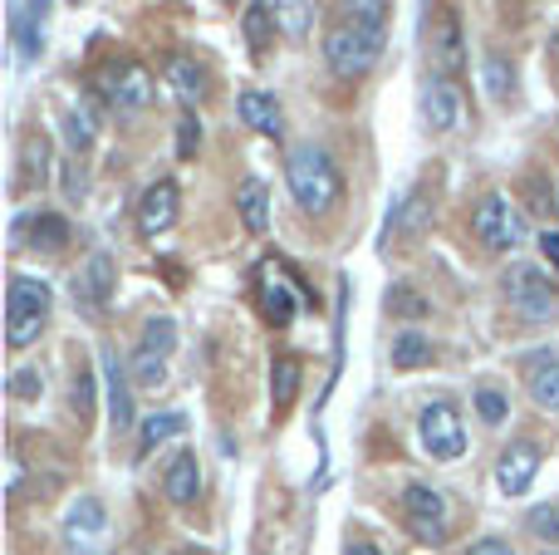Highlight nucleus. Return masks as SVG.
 Here are the masks:
<instances>
[{"mask_svg":"<svg viewBox=\"0 0 559 555\" xmlns=\"http://www.w3.org/2000/svg\"><path fill=\"white\" fill-rule=\"evenodd\" d=\"M285 182H289V197L299 202V212H309V216H329L338 202H344V177H338L334 157L314 143L289 147Z\"/></svg>","mask_w":559,"mask_h":555,"instance_id":"f257e3e1","label":"nucleus"},{"mask_svg":"<svg viewBox=\"0 0 559 555\" xmlns=\"http://www.w3.org/2000/svg\"><path fill=\"white\" fill-rule=\"evenodd\" d=\"M49 305H55V295H49L45 281L10 275V285H5V344L10 350H25V344L39 340V330L49 320Z\"/></svg>","mask_w":559,"mask_h":555,"instance_id":"f03ea898","label":"nucleus"},{"mask_svg":"<svg viewBox=\"0 0 559 555\" xmlns=\"http://www.w3.org/2000/svg\"><path fill=\"white\" fill-rule=\"evenodd\" d=\"M324 64L334 69L338 79H364L368 69L383 59V29L354 25V20H338L334 29L324 35Z\"/></svg>","mask_w":559,"mask_h":555,"instance_id":"7ed1b4c3","label":"nucleus"},{"mask_svg":"<svg viewBox=\"0 0 559 555\" xmlns=\"http://www.w3.org/2000/svg\"><path fill=\"white\" fill-rule=\"evenodd\" d=\"M472 232H476V241H481L486 251H515V246L531 241V222H525V212L501 192H491V197L476 202Z\"/></svg>","mask_w":559,"mask_h":555,"instance_id":"20e7f679","label":"nucleus"},{"mask_svg":"<svg viewBox=\"0 0 559 555\" xmlns=\"http://www.w3.org/2000/svg\"><path fill=\"white\" fill-rule=\"evenodd\" d=\"M501 291H506V305H511L525 324H550L559 315L555 285L545 281V271H535V265H511V271L501 275Z\"/></svg>","mask_w":559,"mask_h":555,"instance_id":"39448f33","label":"nucleus"},{"mask_svg":"<svg viewBox=\"0 0 559 555\" xmlns=\"http://www.w3.org/2000/svg\"><path fill=\"white\" fill-rule=\"evenodd\" d=\"M417 438H423V452L432 462H456L466 452L462 413H456L452 403H427L423 418H417Z\"/></svg>","mask_w":559,"mask_h":555,"instance_id":"423d86ee","label":"nucleus"},{"mask_svg":"<svg viewBox=\"0 0 559 555\" xmlns=\"http://www.w3.org/2000/svg\"><path fill=\"white\" fill-rule=\"evenodd\" d=\"M98 94L108 98L114 114H143V108L153 104V74H147L143 64H133V59L108 64L104 74H98Z\"/></svg>","mask_w":559,"mask_h":555,"instance_id":"0eeeda50","label":"nucleus"},{"mask_svg":"<svg viewBox=\"0 0 559 555\" xmlns=\"http://www.w3.org/2000/svg\"><path fill=\"white\" fill-rule=\"evenodd\" d=\"M114 281H118V265H114V256L108 251H94L84 265H79V275H74V305L84 315H104L108 310V300H114Z\"/></svg>","mask_w":559,"mask_h":555,"instance_id":"6e6552de","label":"nucleus"},{"mask_svg":"<svg viewBox=\"0 0 559 555\" xmlns=\"http://www.w3.org/2000/svg\"><path fill=\"white\" fill-rule=\"evenodd\" d=\"M403 517H407V527L417 531V541H427V546H442L447 541V501H442V492L413 482V487L403 492Z\"/></svg>","mask_w":559,"mask_h":555,"instance_id":"1a4fd4ad","label":"nucleus"},{"mask_svg":"<svg viewBox=\"0 0 559 555\" xmlns=\"http://www.w3.org/2000/svg\"><path fill=\"white\" fill-rule=\"evenodd\" d=\"M417 108H423V123L432 128V133H452V128H462V88L452 84L447 74H432L423 84V98H417Z\"/></svg>","mask_w":559,"mask_h":555,"instance_id":"9d476101","label":"nucleus"},{"mask_svg":"<svg viewBox=\"0 0 559 555\" xmlns=\"http://www.w3.org/2000/svg\"><path fill=\"white\" fill-rule=\"evenodd\" d=\"M177 212H182V192H177L173 177H157L153 187L138 202V232L143 236H163L177 226Z\"/></svg>","mask_w":559,"mask_h":555,"instance_id":"9b49d317","label":"nucleus"},{"mask_svg":"<svg viewBox=\"0 0 559 555\" xmlns=\"http://www.w3.org/2000/svg\"><path fill=\"white\" fill-rule=\"evenodd\" d=\"M535 477H540V452H535L531 442H511V448L501 452V462H496V487H501L506 497H525V492L535 487Z\"/></svg>","mask_w":559,"mask_h":555,"instance_id":"f8f14e48","label":"nucleus"},{"mask_svg":"<svg viewBox=\"0 0 559 555\" xmlns=\"http://www.w3.org/2000/svg\"><path fill=\"white\" fill-rule=\"evenodd\" d=\"M104 379H108V423L114 433H133V374L118 364V354H104Z\"/></svg>","mask_w":559,"mask_h":555,"instance_id":"ddd939ff","label":"nucleus"},{"mask_svg":"<svg viewBox=\"0 0 559 555\" xmlns=\"http://www.w3.org/2000/svg\"><path fill=\"white\" fill-rule=\"evenodd\" d=\"M45 10L49 0H25V5H10V39L20 45V59H39L45 49Z\"/></svg>","mask_w":559,"mask_h":555,"instance_id":"4468645a","label":"nucleus"},{"mask_svg":"<svg viewBox=\"0 0 559 555\" xmlns=\"http://www.w3.org/2000/svg\"><path fill=\"white\" fill-rule=\"evenodd\" d=\"M197 492H202V462H197L192 448H182L163 472V497L173 501V507H192Z\"/></svg>","mask_w":559,"mask_h":555,"instance_id":"2eb2a0df","label":"nucleus"},{"mask_svg":"<svg viewBox=\"0 0 559 555\" xmlns=\"http://www.w3.org/2000/svg\"><path fill=\"white\" fill-rule=\"evenodd\" d=\"M525 389H531L535 409L559 413V354H531L525 359Z\"/></svg>","mask_w":559,"mask_h":555,"instance_id":"dca6fc26","label":"nucleus"},{"mask_svg":"<svg viewBox=\"0 0 559 555\" xmlns=\"http://www.w3.org/2000/svg\"><path fill=\"white\" fill-rule=\"evenodd\" d=\"M255 295H261V315L275 324V330L295 320V305H299V300H295L289 281L275 271V265H265V271H261V281H255Z\"/></svg>","mask_w":559,"mask_h":555,"instance_id":"f3484780","label":"nucleus"},{"mask_svg":"<svg viewBox=\"0 0 559 555\" xmlns=\"http://www.w3.org/2000/svg\"><path fill=\"white\" fill-rule=\"evenodd\" d=\"M432 59L442 64V74L452 79L456 69H462V25H456V15L452 10H437V20H432Z\"/></svg>","mask_w":559,"mask_h":555,"instance_id":"a211bd4d","label":"nucleus"},{"mask_svg":"<svg viewBox=\"0 0 559 555\" xmlns=\"http://www.w3.org/2000/svg\"><path fill=\"white\" fill-rule=\"evenodd\" d=\"M163 74H167V84H173V94L182 98V104H202V98L212 94V84H206V69L197 64V59H187V55L167 59Z\"/></svg>","mask_w":559,"mask_h":555,"instance_id":"6ab92c4d","label":"nucleus"},{"mask_svg":"<svg viewBox=\"0 0 559 555\" xmlns=\"http://www.w3.org/2000/svg\"><path fill=\"white\" fill-rule=\"evenodd\" d=\"M236 206H241V222L251 236H265V226H271V192H265L261 177H246L241 187H236Z\"/></svg>","mask_w":559,"mask_h":555,"instance_id":"aec40b11","label":"nucleus"},{"mask_svg":"<svg viewBox=\"0 0 559 555\" xmlns=\"http://www.w3.org/2000/svg\"><path fill=\"white\" fill-rule=\"evenodd\" d=\"M236 108H241V118L255 128V133H265V138H280V133H285V123H280V104H275L271 94H261V88H246Z\"/></svg>","mask_w":559,"mask_h":555,"instance_id":"412c9836","label":"nucleus"},{"mask_svg":"<svg viewBox=\"0 0 559 555\" xmlns=\"http://www.w3.org/2000/svg\"><path fill=\"white\" fill-rule=\"evenodd\" d=\"M275 5L271 0H251V5H246V15H241V29H246V45L255 49V55H265V49L275 45Z\"/></svg>","mask_w":559,"mask_h":555,"instance_id":"4be33fe9","label":"nucleus"},{"mask_svg":"<svg viewBox=\"0 0 559 555\" xmlns=\"http://www.w3.org/2000/svg\"><path fill=\"white\" fill-rule=\"evenodd\" d=\"M64 531H69L74 541H94V536H104V531H108L104 501H98V497H79L74 507H69V517H64Z\"/></svg>","mask_w":559,"mask_h":555,"instance_id":"5701e85b","label":"nucleus"},{"mask_svg":"<svg viewBox=\"0 0 559 555\" xmlns=\"http://www.w3.org/2000/svg\"><path fill=\"white\" fill-rule=\"evenodd\" d=\"M182 433H187L182 413H153V418L138 428V458H147L157 442H173V438H182Z\"/></svg>","mask_w":559,"mask_h":555,"instance_id":"b1692460","label":"nucleus"},{"mask_svg":"<svg viewBox=\"0 0 559 555\" xmlns=\"http://www.w3.org/2000/svg\"><path fill=\"white\" fill-rule=\"evenodd\" d=\"M271 399H275L280 413L299 399V359L295 354H280V359L271 364Z\"/></svg>","mask_w":559,"mask_h":555,"instance_id":"393cba45","label":"nucleus"},{"mask_svg":"<svg viewBox=\"0 0 559 555\" xmlns=\"http://www.w3.org/2000/svg\"><path fill=\"white\" fill-rule=\"evenodd\" d=\"M275 5V20L289 39H305L309 25H314V0H271Z\"/></svg>","mask_w":559,"mask_h":555,"instance_id":"a878e982","label":"nucleus"},{"mask_svg":"<svg viewBox=\"0 0 559 555\" xmlns=\"http://www.w3.org/2000/svg\"><path fill=\"white\" fill-rule=\"evenodd\" d=\"M432 359V340L417 330H403L393 340V369H423V364Z\"/></svg>","mask_w":559,"mask_h":555,"instance_id":"bb28decb","label":"nucleus"},{"mask_svg":"<svg viewBox=\"0 0 559 555\" xmlns=\"http://www.w3.org/2000/svg\"><path fill=\"white\" fill-rule=\"evenodd\" d=\"M481 79H486V94L496 98V104H506V98L515 94V69L506 55H486L481 59Z\"/></svg>","mask_w":559,"mask_h":555,"instance_id":"cd10ccee","label":"nucleus"},{"mask_svg":"<svg viewBox=\"0 0 559 555\" xmlns=\"http://www.w3.org/2000/svg\"><path fill=\"white\" fill-rule=\"evenodd\" d=\"M138 350H147V354H173L177 350V320L173 315H153V320L143 324V340H138Z\"/></svg>","mask_w":559,"mask_h":555,"instance_id":"c85d7f7f","label":"nucleus"},{"mask_svg":"<svg viewBox=\"0 0 559 555\" xmlns=\"http://www.w3.org/2000/svg\"><path fill=\"white\" fill-rule=\"evenodd\" d=\"M29 232H35V246H45V251H64V241L74 236L59 212H39L35 222H29Z\"/></svg>","mask_w":559,"mask_h":555,"instance_id":"c756f323","label":"nucleus"},{"mask_svg":"<svg viewBox=\"0 0 559 555\" xmlns=\"http://www.w3.org/2000/svg\"><path fill=\"white\" fill-rule=\"evenodd\" d=\"M25 182L29 187H45L49 182V143H45V133H29L25 138Z\"/></svg>","mask_w":559,"mask_h":555,"instance_id":"7c9ffc66","label":"nucleus"},{"mask_svg":"<svg viewBox=\"0 0 559 555\" xmlns=\"http://www.w3.org/2000/svg\"><path fill=\"white\" fill-rule=\"evenodd\" d=\"M128 374H133V383H138V389H157V383L167 379V364H163V354L133 350V359H128Z\"/></svg>","mask_w":559,"mask_h":555,"instance_id":"2f4dec72","label":"nucleus"},{"mask_svg":"<svg viewBox=\"0 0 559 555\" xmlns=\"http://www.w3.org/2000/svg\"><path fill=\"white\" fill-rule=\"evenodd\" d=\"M427 206H432V202H427L423 192H413L403 202V212L388 222V232H393V236H417V232H423V222H427Z\"/></svg>","mask_w":559,"mask_h":555,"instance_id":"473e14b6","label":"nucleus"},{"mask_svg":"<svg viewBox=\"0 0 559 555\" xmlns=\"http://www.w3.org/2000/svg\"><path fill=\"white\" fill-rule=\"evenodd\" d=\"M344 5V20L368 29H388V0H338Z\"/></svg>","mask_w":559,"mask_h":555,"instance_id":"72a5a7b5","label":"nucleus"},{"mask_svg":"<svg viewBox=\"0 0 559 555\" xmlns=\"http://www.w3.org/2000/svg\"><path fill=\"white\" fill-rule=\"evenodd\" d=\"M388 310H393L397 320H423V315H427V300L413 291V285H393V291H388Z\"/></svg>","mask_w":559,"mask_h":555,"instance_id":"f704fd0d","label":"nucleus"},{"mask_svg":"<svg viewBox=\"0 0 559 555\" xmlns=\"http://www.w3.org/2000/svg\"><path fill=\"white\" fill-rule=\"evenodd\" d=\"M64 138L74 143V153H88V147H94V118H88L84 108H69L64 114Z\"/></svg>","mask_w":559,"mask_h":555,"instance_id":"c9c22d12","label":"nucleus"},{"mask_svg":"<svg viewBox=\"0 0 559 555\" xmlns=\"http://www.w3.org/2000/svg\"><path fill=\"white\" fill-rule=\"evenodd\" d=\"M39 389H45L39 369H15V374H10V399L29 403V399H39Z\"/></svg>","mask_w":559,"mask_h":555,"instance_id":"e433bc0d","label":"nucleus"},{"mask_svg":"<svg viewBox=\"0 0 559 555\" xmlns=\"http://www.w3.org/2000/svg\"><path fill=\"white\" fill-rule=\"evenodd\" d=\"M476 413H481V423L501 428V423H506V399L496 389H476Z\"/></svg>","mask_w":559,"mask_h":555,"instance_id":"4c0bfd02","label":"nucleus"},{"mask_svg":"<svg viewBox=\"0 0 559 555\" xmlns=\"http://www.w3.org/2000/svg\"><path fill=\"white\" fill-rule=\"evenodd\" d=\"M531 531L540 541H550V546H559V511L555 507H535L531 511Z\"/></svg>","mask_w":559,"mask_h":555,"instance_id":"58836bf2","label":"nucleus"},{"mask_svg":"<svg viewBox=\"0 0 559 555\" xmlns=\"http://www.w3.org/2000/svg\"><path fill=\"white\" fill-rule=\"evenodd\" d=\"M197 147H202V123L192 114H182V123H177V157H192Z\"/></svg>","mask_w":559,"mask_h":555,"instance_id":"ea45409f","label":"nucleus"},{"mask_svg":"<svg viewBox=\"0 0 559 555\" xmlns=\"http://www.w3.org/2000/svg\"><path fill=\"white\" fill-rule=\"evenodd\" d=\"M74 409H79V418H88V409H94V379L84 369L74 374Z\"/></svg>","mask_w":559,"mask_h":555,"instance_id":"a19ab883","label":"nucleus"},{"mask_svg":"<svg viewBox=\"0 0 559 555\" xmlns=\"http://www.w3.org/2000/svg\"><path fill=\"white\" fill-rule=\"evenodd\" d=\"M540 256H545V265L559 275V232H540Z\"/></svg>","mask_w":559,"mask_h":555,"instance_id":"79ce46f5","label":"nucleus"},{"mask_svg":"<svg viewBox=\"0 0 559 555\" xmlns=\"http://www.w3.org/2000/svg\"><path fill=\"white\" fill-rule=\"evenodd\" d=\"M466 555H515L511 546H506V541L501 536H481V541H476V546L472 551H466Z\"/></svg>","mask_w":559,"mask_h":555,"instance_id":"37998d69","label":"nucleus"},{"mask_svg":"<svg viewBox=\"0 0 559 555\" xmlns=\"http://www.w3.org/2000/svg\"><path fill=\"white\" fill-rule=\"evenodd\" d=\"M64 192L69 197H84V167H79V163L64 167Z\"/></svg>","mask_w":559,"mask_h":555,"instance_id":"c03bdc74","label":"nucleus"},{"mask_svg":"<svg viewBox=\"0 0 559 555\" xmlns=\"http://www.w3.org/2000/svg\"><path fill=\"white\" fill-rule=\"evenodd\" d=\"M348 555H383V551L368 546V541H358V546H348Z\"/></svg>","mask_w":559,"mask_h":555,"instance_id":"a18cd8bd","label":"nucleus"},{"mask_svg":"<svg viewBox=\"0 0 559 555\" xmlns=\"http://www.w3.org/2000/svg\"><path fill=\"white\" fill-rule=\"evenodd\" d=\"M69 555H104V551H94V546H74Z\"/></svg>","mask_w":559,"mask_h":555,"instance_id":"49530a36","label":"nucleus"},{"mask_svg":"<svg viewBox=\"0 0 559 555\" xmlns=\"http://www.w3.org/2000/svg\"><path fill=\"white\" fill-rule=\"evenodd\" d=\"M177 555H212V551H177Z\"/></svg>","mask_w":559,"mask_h":555,"instance_id":"de8ad7c7","label":"nucleus"},{"mask_svg":"<svg viewBox=\"0 0 559 555\" xmlns=\"http://www.w3.org/2000/svg\"><path fill=\"white\" fill-rule=\"evenodd\" d=\"M545 555H559V546H545Z\"/></svg>","mask_w":559,"mask_h":555,"instance_id":"09e8293b","label":"nucleus"}]
</instances>
